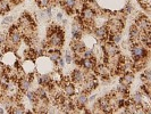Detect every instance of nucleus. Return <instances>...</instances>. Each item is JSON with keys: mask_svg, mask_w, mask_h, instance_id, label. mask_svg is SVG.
Wrapping results in <instances>:
<instances>
[{"mask_svg": "<svg viewBox=\"0 0 151 114\" xmlns=\"http://www.w3.org/2000/svg\"><path fill=\"white\" fill-rule=\"evenodd\" d=\"M129 50H131V54H132L133 62L142 60V58H149V49H147L141 42L131 44Z\"/></svg>", "mask_w": 151, "mask_h": 114, "instance_id": "obj_1", "label": "nucleus"}, {"mask_svg": "<svg viewBox=\"0 0 151 114\" xmlns=\"http://www.w3.org/2000/svg\"><path fill=\"white\" fill-rule=\"evenodd\" d=\"M47 42L48 46L51 48L59 49L64 45V31L58 26V29L53 32L52 34H50L49 37H47Z\"/></svg>", "mask_w": 151, "mask_h": 114, "instance_id": "obj_2", "label": "nucleus"}, {"mask_svg": "<svg viewBox=\"0 0 151 114\" xmlns=\"http://www.w3.org/2000/svg\"><path fill=\"white\" fill-rule=\"evenodd\" d=\"M107 30L109 32V34H114V33H122V31L124 29V21L116 17V16H113L108 20L106 25Z\"/></svg>", "mask_w": 151, "mask_h": 114, "instance_id": "obj_3", "label": "nucleus"}, {"mask_svg": "<svg viewBox=\"0 0 151 114\" xmlns=\"http://www.w3.org/2000/svg\"><path fill=\"white\" fill-rule=\"evenodd\" d=\"M135 25L136 28L140 30L141 33H144V34H150V30H151V25H150V21L148 17L142 14V15H139L135 20Z\"/></svg>", "mask_w": 151, "mask_h": 114, "instance_id": "obj_4", "label": "nucleus"}, {"mask_svg": "<svg viewBox=\"0 0 151 114\" xmlns=\"http://www.w3.org/2000/svg\"><path fill=\"white\" fill-rule=\"evenodd\" d=\"M88 103H89V94H86V92H84V91H81V92L75 97V99L73 100L74 106H75L76 108H78V110L85 108L86 105H88Z\"/></svg>", "mask_w": 151, "mask_h": 114, "instance_id": "obj_5", "label": "nucleus"}, {"mask_svg": "<svg viewBox=\"0 0 151 114\" xmlns=\"http://www.w3.org/2000/svg\"><path fill=\"white\" fill-rule=\"evenodd\" d=\"M102 52H104V57H110V56H114L116 54L121 53L117 44H114L111 41H106L105 42V45L102 47Z\"/></svg>", "mask_w": 151, "mask_h": 114, "instance_id": "obj_6", "label": "nucleus"}, {"mask_svg": "<svg viewBox=\"0 0 151 114\" xmlns=\"http://www.w3.org/2000/svg\"><path fill=\"white\" fill-rule=\"evenodd\" d=\"M92 34L99 41H105V40L107 41L108 36H109V32L107 30L106 25H102V26H99V28H94L92 30Z\"/></svg>", "mask_w": 151, "mask_h": 114, "instance_id": "obj_7", "label": "nucleus"}, {"mask_svg": "<svg viewBox=\"0 0 151 114\" xmlns=\"http://www.w3.org/2000/svg\"><path fill=\"white\" fill-rule=\"evenodd\" d=\"M133 80H134V74H133V72H132V71H126V72H124L121 76L119 84L129 89V86L133 82Z\"/></svg>", "mask_w": 151, "mask_h": 114, "instance_id": "obj_8", "label": "nucleus"}, {"mask_svg": "<svg viewBox=\"0 0 151 114\" xmlns=\"http://www.w3.org/2000/svg\"><path fill=\"white\" fill-rule=\"evenodd\" d=\"M17 84H18V89L25 94L26 91L30 90L31 86H32V82L30 81L29 76H22V78H19V80L17 81Z\"/></svg>", "mask_w": 151, "mask_h": 114, "instance_id": "obj_9", "label": "nucleus"}, {"mask_svg": "<svg viewBox=\"0 0 151 114\" xmlns=\"http://www.w3.org/2000/svg\"><path fill=\"white\" fill-rule=\"evenodd\" d=\"M70 48H72V50L74 52V54L82 55V53L85 50V45H84V42L81 41V39H80V40L73 39L72 42H70Z\"/></svg>", "mask_w": 151, "mask_h": 114, "instance_id": "obj_10", "label": "nucleus"}, {"mask_svg": "<svg viewBox=\"0 0 151 114\" xmlns=\"http://www.w3.org/2000/svg\"><path fill=\"white\" fill-rule=\"evenodd\" d=\"M140 30L136 28L135 24H132L129 28V42L131 44H135V42H140Z\"/></svg>", "mask_w": 151, "mask_h": 114, "instance_id": "obj_11", "label": "nucleus"}, {"mask_svg": "<svg viewBox=\"0 0 151 114\" xmlns=\"http://www.w3.org/2000/svg\"><path fill=\"white\" fill-rule=\"evenodd\" d=\"M70 79L74 84H81L84 80V71H82L81 68H75L70 74Z\"/></svg>", "mask_w": 151, "mask_h": 114, "instance_id": "obj_12", "label": "nucleus"}, {"mask_svg": "<svg viewBox=\"0 0 151 114\" xmlns=\"http://www.w3.org/2000/svg\"><path fill=\"white\" fill-rule=\"evenodd\" d=\"M84 24L81 17H75L74 22L72 23V33H78V32H83Z\"/></svg>", "mask_w": 151, "mask_h": 114, "instance_id": "obj_13", "label": "nucleus"}, {"mask_svg": "<svg viewBox=\"0 0 151 114\" xmlns=\"http://www.w3.org/2000/svg\"><path fill=\"white\" fill-rule=\"evenodd\" d=\"M48 57H49V60L52 62L53 64H56V62L61 57L60 50H59V49H56V48L49 49V50H48Z\"/></svg>", "mask_w": 151, "mask_h": 114, "instance_id": "obj_14", "label": "nucleus"}, {"mask_svg": "<svg viewBox=\"0 0 151 114\" xmlns=\"http://www.w3.org/2000/svg\"><path fill=\"white\" fill-rule=\"evenodd\" d=\"M63 90H64V95L66 97H72L75 95V86L70 82H66L63 86Z\"/></svg>", "mask_w": 151, "mask_h": 114, "instance_id": "obj_15", "label": "nucleus"}, {"mask_svg": "<svg viewBox=\"0 0 151 114\" xmlns=\"http://www.w3.org/2000/svg\"><path fill=\"white\" fill-rule=\"evenodd\" d=\"M52 82V78H51V74L50 73H42L41 76H39V84L40 86H48L49 84Z\"/></svg>", "mask_w": 151, "mask_h": 114, "instance_id": "obj_16", "label": "nucleus"}, {"mask_svg": "<svg viewBox=\"0 0 151 114\" xmlns=\"http://www.w3.org/2000/svg\"><path fill=\"white\" fill-rule=\"evenodd\" d=\"M10 1L9 0H0V15H6L10 10Z\"/></svg>", "mask_w": 151, "mask_h": 114, "instance_id": "obj_17", "label": "nucleus"}, {"mask_svg": "<svg viewBox=\"0 0 151 114\" xmlns=\"http://www.w3.org/2000/svg\"><path fill=\"white\" fill-rule=\"evenodd\" d=\"M134 105H139V104H142V102L144 100V95L142 92H140V91H137L135 92L133 96H132V98L129 99Z\"/></svg>", "mask_w": 151, "mask_h": 114, "instance_id": "obj_18", "label": "nucleus"}, {"mask_svg": "<svg viewBox=\"0 0 151 114\" xmlns=\"http://www.w3.org/2000/svg\"><path fill=\"white\" fill-rule=\"evenodd\" d=\"M78 1L80 0H64L63 6L66 8H72V9H76L77 10V8H78Z\"/></svg>", "mask_w": 151, "mask_h": 114, "instance_id": "obj_19", "label": "nucleus"}, {"mask_svg": "<svg viewBox=\"0 0 151 114\" xmlns=\"http://www.w3.org/2000/svg\"><path fill=\"white\" fill-rule=\"evenodd\" d=\"M34 92H35L37 97H47V90H45V87H43V86L38 88Z\"/></svg>", "mask_w": 151, "mask_h": 114, "instance_id": "obj_20", "label": "nucleus"}, {"mask_svg": "<svg viewBox=\"0 0 151 114\" xmlns=\"http://www.w3.org/2000/svg\"><path fill=\"white\" fill-rule=\"evenodd\" d=\"M35 1H37L38 6L41 9H45V8H47L50 5V0H35Z\"/></svg>", "mask_w": 151, "mask_h": 114, "instance_id": "obj_21", "label": "nucleus"}, {"mask_svg": "<svg viewBox=\"0 0 151 114\" xmlns=\"http://www.w3.org/2000/svg\"><path fill=\"white\" fill-rule=\"evenodd\" d=\"M137 1H139V4H140L148 13L150 12V8H149L150 7V0H137Z\"/></svg>", "mask_w": 151, "mask_h": 114, "instance_id": "obj_22", "label": "nucleus"}, {"mask_svg": "<svg viewBox=\"0 0 151 114\" xmlns=\"http://www.w3.org/2000/svg\"><path fill=\"white\" fill-rule=\"evenodd\" d=\"M25 95H26V97H27L29 100H31V102H34V100L37 99V95H35V92H34V91H31V90L26 91V92H25Z\"/></svg>", "mask_w": 151, "mask_h": 114, "instance_id": "obj_23", "label": "nucleus"}, {"mask_svg": "<svg viewBox=\"0 0 151 114\" xmlns=\"http://www.w3.org/2000/svg\"><path fill=\"white\" fill-rule=\"evenodd\" d=\"M64 61H65V63H67V64H70L73 62V55H72V53L69 50H67L65 53V60Z\"/></svg>", "mask_w": 151, "mask_h": 114, "instance_id": "obj_24", "label": "nucleus"}, {"mask_svg": "<svg viewBox=\"0 0 151 114\" xmlns=\"http://www.w3.org/2000/svg\"><path fill=\"white\" fill-rule=\"evenodd\" d=\"M13 22V17L12 16H5V18L2 20V25H8L9 23H12Z\"/></svg>", "mask_w": 151, "mask_h": 114, "instance_id": "obj_25", "label": "nucleus"}, {"mask_svg": "<svg viewBox=\"0 0 151 114\" xmlns=\"http://www.w3.org/2000/svg\"><path fill=\"white\" fill-rule=\"evenodd\" d=\"M56 64H57V65H58V66H59L60 68H63L64 66H65V61H64V60H63V58L60 57L58 61L56 62Z\"/></svg>", "mask_w": 151, "mask_h": 114, "instance_id": "obj_26", "label": "nucleus"}, {"mask_svg": "<svg viewBox=\"0 0 151 114\" xmlns=\"http://www.w3.org/2000/svg\"><path fill=\"white\" fill-rule=\"evenodd\" d=\"M10 1V4L12 5H18V4H21L23 0H9Z\"/></svg>", "mask_w": 151, "mask_h": 114, "instance_id": "obj_27", "label": "nucleus"}, {"mask_svg": "<svg viewBox=\"0 0 151 114\" xmlns=\"http://www.w3.org/2000/svg\"><path fill=\"white\" fill-rule=\"evenodd\" d=\"M57 20H59V21H61L63 20V13H57Z\"/></svg>", "mask_w": 151, "mask_h": 114, "instance_id": "obj_28", "label": "nucleus"}, {"mask_svg": "<svg viewBox=\"0 0 151 114\" xmlns=\"http://www.w3.org/2000/svg\"><path fill=\"white\" fill-rule=\"evenodd\" d=\"M94 99H96V96L93 95V96H91V97H89V102H94Z\"/></svg>", "mask_w": 151, "mask_h": 114, "instance_id": "obj_29", "label": "nucleus"}, {"mask_svg": "<svg viewBox=\"0 0 151 114\" xmlns=\"http://www.w3.org/2000/svg\"><path fill=\"white\" fill-rule=\"evenodd\" d=\"M4 113H5V110L2 107H0V114H4Z\"/></svg>", "mask_w": 151, "mask_h": 114, "instance_id": "obj_30", "label": "nucleus"}]
</instances>
